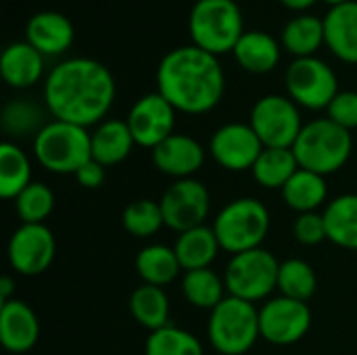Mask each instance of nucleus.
<instances>
[{"label": "nucleus", "instance_id": "nucleus-1", "mask_svg": "<svg viewBox=\"0 0 357 355\" xmlns=\"http://www.w3.org/2000/svg\"><path fill=\"white\" fill-rule=\"evenodd\" d=\"M115 100V80L96 59L73 56L50 69L44 82V103L59 121L94 126Z\"/></svg>", "mask_w": 357, "mask_h": 355}, {"label": "nucleus", "instance_id": "nucleus-2", "mask_svg": "<svg viewBox=\"0 0 357 355\" xmlns=\"http://www.w3.org/2000/svg\"><path fill=\"white\" fill-rule=\"evenodd\" d=\"M224 90L226 77L218 56L195 44L169 50L157 67V92L186 115L209 113Z\"/></svg>", "mask_w": 357, "mask_h": 355}, {"label": "nucleus", "instance_id": "nucleus-3", "mask_svg": "<svg viewBox=\"0 0 357 355\" xmlns=\"http://www.w3.org/2000/svg\"><path fill=\"white\" fill-rule=\"evenodd\" d=\"M351 132L337 126L328 117L305 123L293 144V153L299 161V167L320 174L324 178L343 169L351 157Z\"/></svg>", "mask_w": 357, "mask_h": 355}, {"label": "nucleus", "instance_id": "nucleus-4", "mask_svg": "<svg viewBox=\"0 0 357 355\" xmlns=\"http://www.w3.org/2000/svg\"><path fill=\"white\" fill-rule=\"evenodd\" d=\"M270 211L253 197L234 199L224 205L213 220V232L222 251L232 255L259 249L270 232Z\"/></svg>", "mask_w": 357, "mask_h": 355}, {"label": "nucleus", "instance_id": "nucleus-5", "mask_svg": "<svg viewBox=\"0 0 357 355\" xmlns=\"http://www.w3.org/2000/svg\"><path fill=\"white\" fill-rule=\"evenodd\" d=\"M243 27V13L234 0H197L188 17L192 44L215 56L234 50Z\"/></svg>", "mask_w": 357, "mask_h": 355}, {"label": "nucleus", "instance_id": "nucleus-6", "mask_svg": "<svg viewBox=\"0 0 357 355\" xmlns=\"http://www.w3.org/2000/svg\"><path fill=\"white\" fill-rule=\"evenodd\" d=\"M207 337L211 347L222 355H245L261 339L259 310L255 303L228 295L209 314Z\"/></svg>", "mask_w": 357, "mask_h": 355}, {"label": "nucleus", "instance_id": "nucleus-7", "mask_svg": "<svg viewBox=\"0 0 357 355\" xmlns=\"http://www.w3.org/2000/svg\"><path fill=\"white\" fill-rule=\"evenodd\" d=\"M36 161L50 174H71L92 159L90 134L86 128L52 119L33 138Z\"/></svg>", "mask_w": 357, "mask_h": 355}, {"label": "nucleus", "instance_id": "nucleus-8", "mask_svg": "<svg viewBox=\"0 0 357 355\" xmlns=\"http://www.w3.org/2000/svg\"><path fill=\"white\" fill-rule=\"evenodd\" d=\"M278 270L280 262L264 247L232 255L224 272L228 295L249 303L264 301L278 289Z\"/></svg>", "mask_w": 357, "mask_h": 355}, {"label": "nucleus", "instance_id": "nucleus-9", "mask_svg": "<svg viewBox=\"0 0 357 355\" xmlns=\"http://www.w3.org/2000/svg\"><path fill=\"white\" fill-rule=\"evenodd\" d=\"M251 128L266 149H293L303 130L299 105L282 94H266L251 109Z\"/></svg>", "mask_w": 357, "mask_h": 355}, {"label": "nucleus", "instance_id": "nucleus-10", "mask_svg": "<svg viewBox=\"0 0 357 355\" xmlns=\"http://www.w3.org/2000/svg\"><path fill=\"white\" fill-rule=\"evenodd\" d=\"M284 84L289 98L312 111L328 109L333 98L341 92L335 69L316 56L295 59L287 67Z\"/></svg>", "mask_w": 357, "mask_h": 355}, {"label": "nucleus", "instance_id": "nucleus-11", "mask_svg": "<svg viewBox=\"0 0 357 355\" xmlns=\"http://www.w3.org/2000/svg\"><path fill=\"white\" fill-rule=\"evenodd\" d=\"M165 226L178 234L205 226L211 211V197L203 182L197 178L174 180L159 199Z\"/></svg>", "mask_w": 357, "mask_h": 355}, {"label": "nucleus", "instance_id": "nucleus-12", "mask_svg": "<svg viewBox=\"0 0 357 355\" xmlns=\"http://www.w3.org/2000/svg\"><path fill=\"white\" fill-rule=\"evenodd\" d=\"M312 328V310L303 301L289 297H274L259 308L261 339L272 345H295Z\"/></svg>", "mask_w": 357, "mask_h": 355}, {"label": "nucleus", "instance_id": "nucleus-13", "mask_svg": "<svg viewBox=\"0 0 357 355\" xmlns=\"http://www.w3.org/2000/svg\"><path fill=\"white\" fill-rule=\"evenodd\" d=\"M8 264L21 276L44 274L56 255V241L46 224H21L8 241Z\"/></svg>", "mask_w": 357, "mask_h": 355}, {"label": "nucleus", "instance_id": "nucleus-14", "mask_svg": "<svg viewBox=\"0 0 357 355\" xmlns=\"http://www.w3.org/2000/svg\"><path fill=\"white\" fill-rule=\"evenodd\" d=\"M264 142L251 128V123H224L209 140V155L218 165L228 172L253 169L255 161L264 151Z\"/></svg>", "mask_w": 357, "mask_h": 355}, {"label": "nucleus", "instance_id": "nucleus-15", "mask_svg": "<svg viewBox=\"0 0 357 355\" xmlns=\"http://www.w3.org/2000/svg\"><path fill=\"white\" fill-rule=\"evenodd\" d=\"M126 121L134 136V142L142 149L153 151L174 134L176 109L159 92H151L140 96L132 105Z\"/></svg>", "mask_w": 357, "mask_h": 355}, {"label": "nucleus", "instance_id": "nucleus-16", "mask_svg": "<svg viewBox=\"0 0 357 355\" xmlns=\"http://www.w3.org/2000/svg\"><path fill=\"white\" fill-rule=\"evenodd\" d=\"M153 163L161 174L174 180L192 178L205 163V149L188 134H172L153 149Z\"/></svg>", "mask_w": 357, "mask_h": 355}, {"label": "nucleus", "instance_id": "nucleus-17", "mask_svg": "<svg viewBox=\"0 0 357 355\" xmlns=\"http://www.w3.org/2000/svg\"><path fill=\"white\" fill-rule=\"evenodd\" d=\"M40 339V320L36 312L21 299L0 305V341L10 354H27Z\"/></svg>", "mask_w": 357, "mask_h": 355}, {"label": "nucleus", "instance_id": "nucleus-18", "mask_svg": "<svg viewBox=\"0 0 357 355\" xmlns=\"http://www.w3.org/2000/svg\"><path fill=\"white\" fill-rule=\"evenodd\" d=\"M73 23L59 10H40L29 17L25 25V42H29L44 56L63 54L73 44Z\"/></svg>", "mask_w": 357, "mask_h": 355}, {"label": "nucleus", "instance_id": "nucleus-19", "mask_svg": "<svg viewBox=\"0 0 357 355\" xmlns=\"http://www.w3.org/2000/svg\"><path fill=\"white\" fill-rule=\"evenodd\" d=\"M324 44L341 61L357 65V0L333 6L326 13Z\"/></svg>", "mask_w": 357, "mask_h": 355}, {"label": "nucleus", "instance_id": "nucleus-20", "mask_svg": "<svg viewBox=\"0 0 357 355\" xmlns=\"http://www.w3.org/2000/svg\"><path fill=\"white\" fill-rule=\"evenodd\" d=\"M0 73L10 88H29L44 73V54L29 42H13L2 50Z\"/></svg>", "mask_w": 357, "mask_h": 355}, {"label": "nucleus", "instance_id": "nucleus-21", "mask_svg": "<svg viewBox=\"0 0 357 355\" xmlns=\"http://www.w3.org/2000/svg\"><path fill=\"white\" fill-rule=\"evenodd\" d=\"M90 144H92V159L105 167H111L126 161L136 142L128 128V121L107 119L100 121L98 128L90 134Z\"/></svg>", "mask_w": 357, "mask_h": 355}, {"label": "nucleus", "instance_id": "nucleus-22", "mask_svg": "<svg viewBox=\"0 0 357 355\" xmlns=\"http://www.w3.org/2000/svg\"><path fill=\"white\" fill-rule=\"evenodd\" d=\"M234 59L249 73H270L280 63V44L266 31H245L234 46Z\"/></svg>", "mask_w": 357, "mask_h": 355}, {"label": "nucleus", "instance_id": "nucleus-23", "mask_svg": "<svg viewBox=\"0 0 357 355\" xmlns=\"http://www.w3.org/2000/svg\"><path fill=\"white\" fill-rule=\"evenodd\" d=\"M174 251L180 259L182 270L192 272V270L211 268V264L215 262L222 247L218 243L213 226H199V228L178 234Z\"/></svg>", "mask_w": 357, "mask_h": 355}, {"label": "nucleus", "instance_id": "nucleus-24", "mask_svg": "<svg viewBox=\"0 0 357 355\" xmlns=\"http://www.w3.org/2000/svg\"><path fill=\"white\" fill-rule=\"evenodd\" d=\"M282 199L297 213L318 211L326 203V199H328L326 178L320 176V174H314L310 169L299 167L297 174L284 184Z\"/></svg>", "mask_w": 357, "mask_h": 355}, {"label": "nucleus", "instance_id": "nucleus-25", "mask_svg": "<svg viewBox=\"0 0 357 355\" xmlns=\"http://www.w3.org/2000/svg\"><path fill=\"white\" fill-rule=\"evenodd\" d=\"M328 241L337 247L357 251V195H341L326 203L324 211Z\"/></svg>", "mask_w": 357, "mask_h": 355}, {"label": "nucleus", "instance_id": "nucleus-26", "mask_svg": "<svg viewBox=\"0 0 357 355\" xmlns=\"http://www.w3.org/2000/svg\"><path fill=\"white\" fill-rule=\"evenodd\" d=\"M136 272L144 285L167 287L178 278L182 266L174 247L155 243V245H146L136 255Z\"/></svg>", "mask_w": 357, "mask_h": 355}, {"label": "nucleus", "instance_id": "nucleus-27", "mask_svg": "<svg viewBox=\"0 0 357 355\" xmlns=\"http://www.w3.org/2000/svg\"><path fill=\"white\" fill-rule=\"evenodd\" d=\"M130 314L140 326L155 333L169 324V297L163 287L142 285L130 297Z\"/></svg>", "mask_w": 357, "mask_h": 355}, {"label": "nucleus", "instance_id": "nucleus-28", "mask_svg": "<svg viewBox=\"0 0 357 355\" xmlns=\"http://www.w3.org/2000/svg\"><path fill=\"white\" fill-rule=\"evenodd\" d=\"M324 44V19L301 13L293 17L284 29H282V46L295 54V59L301 56H314V52Z\"/></svg>", "mask_w": 357, "mask_h": 355}, {"label": "nucleus", "instance_id": "nucleus-29", "mask_svg": "<svg viewBox=\"0 0 357 355\" xmlns=\"http://www.w3.org/2000/svg\"><path fill=\"white\" fill-rule=\"evenodd\" d=\"M224 276L213 272L211 268L184 272L182 278V295L192 308L199 310H215L228 295Z\"/></svg>", "mask_w": 357, "mask_h": 355}, {"label": "nucleus", "instance_id": "nucleus-30", "mask_svg": "<svg viewBox=\"0 0 357 355\" xmlns=\"http://www.w3.org/2000/svg\"><path fill=\"white\" fill-rule=\"evenodd\" d=\"M297 169L299 161L293 149H264L251 172L259 186L270 190H282L284 184L297 174Z\"/></svg>", "mask_w": 357, "mask_h": 355}, {"label": "nucleus", "instance_id": "nucleus-31", "mask_svg": "<svg viewBox=\"0 0 357 355\" xmlns=\"http://www.w3.org/2000/svg\"><path fill=\"white\" fill-rule=\"evenodd\" d=\"M31 161L29 157L15 144H0V197L17 199L31 184Z\"/></svg>", "mask_w": 357, "mask_h": 355}, {"label": "nucleus", "instance_id": "nucleus-32", "mask_svg": "<svg viewBox=\"0 0 357 355\" xmlns=\"http://www.w3.org/2000/svg\"><path fill=\"white\" fill-rule=\"evenodd\" d=\"M278 291H280L282 297L307 303L316 295V291H318L316 270L305 259H299V257L280 262Z\"/></svg>", "mask_w": 357, "mask_h": 355}, {"label": "nucleus", "instance_id": "nucleus-33", "mask_svg": "<svg viewBox=\"0 0 357 355\" xmlns=\"http://www.w3.org/2000/svg\"><path fill=\"white\" fill-rule=\"evenodd\" d=\"M144 355H203V345L192 333L167 324L149 335Z\"/></svg>", "mask_w": 357, "mask_h": 355}, {"label": "nucleus", "instance_id": "nucleus-34", "mask_svg": "<svg viewBox=\"0 0 357 355\" xmlns=\"http://www.w3.org/2000/svg\"><path fill=\"white\" fill-rule=\"evenodd\" d=\"M44 121V111L31 103V100H10L4 111H2V130L8 136L25 138V136H38V132L46 126Z\"/></svg>", "mask_w": 357, "mask_h": 355}, {"label": "nucleus", "instance_id": "nucleus-35", "mask_svg": "<svg viewBox=\"0 0 357 355\" xmlns=\"http://www.w3.org/2000/svg\"><path fill=\"white\" fill-rule=\"evenodd\" d=\"M121 222L126 232L136 239H149L165 226L159 201H151V199H140L130 203L123 209Z\"/></svg>", "mask_w": 357, "mask_h": 355}, {"label": "nucleus", "instance_id": "nucleus-36", "mask_svg": "<svg viewBox=\"0 0 357 355\" xmlns=\"http://www.w3.org/2000/svg\"><path fill=\"white\" fill-rule=\"evenodd\" d=\"M17 216L23 224H44L54 209V192L44 182H31L15 199Z\"/></svg>", "mask_w": 357, "mask_h": 355}, {"label": "nucleus", "instance_id": "nucleus-37", "mask_svg": "<svg viewBox=\"0 0 357 355\" xmlns=\"http://www.w3.org/2000/svg\"><path fill=\"white\" fill-rule=\"evenodd\" d=\"M293 236H295L297 243H301L305 247L322 245L324 241H328L324 216L318 213V211L299 213L297 220H295V224H293Z\"/></svg>", "mask_w": 357, "mask_h": 355}, {"label": "nucleus", "instance_id": "nucleus-38", "mask_svg": "<svg viewBox=\"0 0 357 355\" xmlns=\"http://www.w3.org/2000/svg\"><path fill=\"white\" fill-rule=\"evenodd\" d=\"M326 117L333 119L337 126L345 128V130H356L357 128V92L354 90H343L339 92L333 103L326 109Z\"/></svg>", "mask_w": 357, "mask_h": 355}, {"label": "nucleus", "instance_id": "nucleus-39", "mask_svg": "<svg viewBox=\"0 0 357 355\" xmlns=\"http://www.w3.org/2000/svg\"><path fill=\"white\" fill-rule=\"evenodd\" d=\"M105 165H100L98 161L90 159L88 163H84L77 172H75V182L82 186V188H88V190H94V188H100L102 182H105Z\"/></svg>", "mask_w": 357, "mask_h": 355}, {"label": "nucleus", "instance_id": "nucleus-40", "mask_svg": "<svg viewBox=\"0 0 357 355\" xmlns=\"http://www.w3.org/2000/svg\"><path fill=\"white\" fill-rule=\"evenodd\" d=\"M13 293H15V280L10 276H4L0 280V303H6V301L15 299Z\"/></svg>", "mask_w": 357, "mask_h": 355}, {"label": "nucleus", "instance_id": "nucleus-41", "mask_svg": "<svg viewBox=\"0 0 357 355\" xmlns=\"http://www.w3.org/2000/svg\"><path fill=\"white\" fill-rule=\"evenodd\" d=\"M284 6H289V8H293V10H305V8H310L316 0H280Z\"/></svg>", "mask_w": 357, "mask_h": 355}, {"label": "nucleus", "instance_id": "nucleus-42", "mask_svg": "<svg viewBox=\"0 0 357 355\" xmlns=\"http://www.w3.org/2000/svg\"><path fill=\"white\" fill-rule=\"evenodd\" d=\"M324 2H328L331 6H339V4H345V2H349V0H324Z\"/></svg>", "mask_w": 357, "mask_h": 355}]
</instances>
